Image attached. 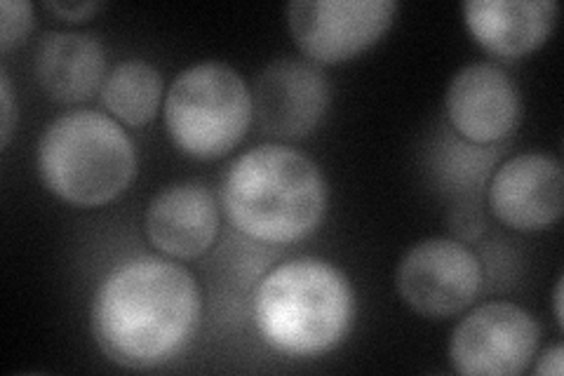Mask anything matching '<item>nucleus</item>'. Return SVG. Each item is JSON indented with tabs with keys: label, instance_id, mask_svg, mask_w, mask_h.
I'll return each mask as SVG.
<instances>
[{
	"label": "nucleus",
	"instance_id": "nucleus-1",
	"mask_svg": "<svg viewBox=\"0 0 564 376\" xmlns=\"http://www.w3.org/2000/svg\"><path fill=\"white\" fill-rule=\"evenodd\" d=\"M203 315L200 284L170 257L120 261L93 299V334L111 363L153 369L182 355Z\"/></svg>",
	"mask_w": 564,
	"mask_h": 376
},
{
	"label": "nucleus",
	"instance_id": "nucleus-2",
	"mask_svg": "<svg viewBox=\"0 0 564 376\" xmlns=\"http://www.w3.org/2000/svg\"><path fill=\"white\" fill-rule=\"evenodd\" d=\"M327 179L306 153L282 144L254 147L228 165L221 207L242 236L288 245L308 238L323 224Z\"/></svg>",
	"mask_w": 564,
	"mask_h": 376
},
{
	"label": "nucleus",
	"instance_id": "nucleus-3",
	"mask_svg": "<svg viewBox=\"0 0 564 376\" xmlns=\"http://www.w3.org/2000/svg\"><path fill=\"white\" fill-rule=\"evenodd\" d=\"M356 322V292L337 266L299 257L259 282L254 325L261 342L285 357H317L344 344Z\"/></svg>",
	"mask_w": 564,
	"mask_h": 376
},
{
	"label": "nucleus",
	"instance_id": "nucleus-4",
	"mask_svg": "<svg viewBox=\"0 0 564 376\" xmlns=\"http://www.w3.org/2000/svg\"><path fill=\"white\" fill-rule=\"evenodd\" d=\"M39 172L57 198L101 207L132 186L137 149L113 116L68 111L52 120L39 141Z\"/></svg>",
	"mask_w": 564,
	"mask_h": 376
},
{
	"label": "nucleus",
	"instance_id": "nucleus-5",
	"mask_svg": "<svg viewBox=\"0 0 564 376\" xmlns=\"http://www.w3.org/2000/svg\"><path fill=\"white\" fill-rule=\"evenodd\" d=\"M254 118L252 89L234 66L200 62L184 68L165 95V128L191 158L215 160L234 151Z\"/></svg>",
	"mask_w": 564,
	"mask_h": 376
},
{
	"label": "nucleus",
	"instance_id": "nucleus-6",
	"mask_svg": "<svg viewBox=\"0 0 564 376\" xmlns=\"http://www.w3.org/2000/svg\"><path fill=\"white\" fill-rule=\"evenodd\" d=\"M541 330L518 303L491 301L473 309L449 342V363L466 376H518L532 365Z\"/></svg>",
	"mask_w": 564,
	"mask_h": 376
},
{
	"label": "nucleus",
	"instance_id": "nucleus-7",
	"mask_svg": "<svg viewBox=\"0 0 564 376\" xmlns=\"http://www.w3.org/2000/svg\"><path fill=\"white\" fill-rule=\"evenodd\" d=\"M395 12L393 0H294L288 24L313 64H341L372 47L391 29Z\"/></svg>",
	"mask_w": 564,
	"mask_h": 376
},
{
	"label": "nucleus",
	"instance_id": "nucleus-8",
	"mask_svg": "<svg viewBox=\"0 0 564 376\" xmlns=\"http://www.w3.org/2000/svg\"><path fill=\"white\" fill-rule=\"evenodd\" d=\"M395 284L402 301L423 318L462 313L480 294L482 264L452 238L421 240L402 257Z\"/></svg>",
	"mask_w": 564,
	"mask_h": 376
},
{
	"label": "nucleus",
	"instance_id": "nucleus-9",
	"mask_svg": "<svg viewBox=\"0 0 564 376\" xmlns=\"http://www.w3.org/2000/svg\"><path fill=\"white\" fill-rule=\"evenodd\" d=\"M329 80L313 62L275 60L261 71L252 87L254 118L269 135L306 137L329 109Z\"/></svg>",
	"mask_w": 564,
	"mask_h": 376
},
{
	"label": "nucleus",
	"instance_id": "nucleus-10",
	"mask_svg": "<svg viewBox=\"0 0 564 376\" xmlns=\"http://www.w3.org/2000/svg\"><path fill=\"white\" fill-rule=\"evenodd\" d=\"M445 109L452 128L473 144H497L516 132L522 99L516 80L489 62L458 68L447 85Z\"/></svg>",
	"mask_w": 564,
	"mask_h": 376
},
{
	"label": "nucleus",
	"instance_id": "nucleus-11",
	"mask_svg": "<svg viewBox=\"0 0 564 376\" xmlns=\"http://www.w3.org/2000/svg\"><path fill=\"white\" fill-rule=\"evenodd\" d=\"M489 207L501 224L522 233L551 228L564 210L560 160L522 153L503 163L489 184Z\"/></svg>",
	"mask_w": 564,
	"mask_h": 376
},
{
	"label": "nucleus",
	"instance_id": "nucleus-12",
	"mask_svg": "<svg viewBox=\"0 0 564 376\" xmlns=\"http://www.w3.org/2000/svg\"><path fill=\"white\" fill-rule=\"evenodd\" d=\"M144 230L161 255L182 261L198 259L217 240L219 205L203 184H172L149 203Z\"/></svg>",
	"mask_w": 564,
	"mask_h": 376
},
{
	"label": "nucleus",
	"instance_id": "nucleus-13",
	"mask_svg": "<svg viewBox=\"0 0 564 376\" xmlns=\"http://www.w3.org/2000/svg\"><path fill=\"white\" fill-rule=\"evenodd\" d=\"M464 22L485 52L520 60L539 50L557 24L555 0H468Z\"/></svg>",
	"mask_w": 564,
	"mask_h": 376
},
{
	"label": "nucleus",
	"instance_id": "nucleus-14",
	"mask_svg": "<svg viewBox=\"0 0 564 376\" xmlns=\"http://www.w3.org/2000/svg\"><path fill=\"white\" fill-rule=\"evenodd\" d=\"M33 68L52 99L85 101L104 85L106 52L95 35L52 31L35 50Z\"/></svg>",
	"mask_w": 564,
	"mask_h": 376
},
{
	"label": "nucleus",
	"instance_id": "nucleus-15",
	"mask_svg": "<svg viewBox=\"0 0 564 376\" xmlns=\"http://www.w3.org/2000/svg\"><path fill=\"white\" fill-rule=\"evenodd\" d=\"M101 101L118 122L130 125V128H144L161 109V71L144 60L116 64L104 78Z\"/></svg>",
	"mask_w": 564,
	"mask_h": 376
},
{
	"label": "nucleus",
	"instance_id": "nucleus-16",
	"mask_svg": "<svg viewBox=\"0 0 564 376\" xmlns=\"http://www.w3.org/2000/svg\"><path fill=\"white\" fill-rule=\"evenodd\" d=\"M33 29V6L29 0H3L0 3V50L10 52L22 45Z\"/></svg>",
	"mask_w": 564,
	"mask_h": 376
},
{
	"label": "nucleus",
	"instance_id": "nucleus-17",
	"mask_svg": "<svg viewBox=\"0 0 564 376\" xmlns=\"http://www.w3.org/2000/svg\"><path fill=\"white\" fill-rule=\"evenodd\" d=\"M0 104H3V109H0V144H3V149H8L10 139H12V130H14L17 109H14L12 83H10L6 71L0 74Z\"/></svg>",
	"mask_w": 564,
	"mask_h": 376
},
{
	"label": "nucleus",
	"instance_id": "nucleus-18",
	"mask_svg": "<svg viewBox=\"0 0 564 376\" xmlns=\"http://www.w3.org/2000/svg\"><path fill=\"white\" fill-rule=\"evenodd\" d=\"M43 8L52 14L62 17L66 22H85L90 20L93 14H97L104 8V3H99V0H93V3H52V0H47Z\"/></svg>",
	"mask_w": 564,
	"mask_h": 376
},
{
	"label": "nucleus",
	"instance_id": "nucleus-19",
	"mask_svg": "<svg viewBox=\"0 0 564 376\" xmlns=\"http://www.w3.org/2000/svg\"><path fill=\"white\" fill-rule=\"evenodd\" d=\"M562 372H564V348H562V344L545 348L539 357L536 367H534V374H539V376H562Z\"/></svg>",
	"mask_w": 564,
	"mask_h": 376
},
{
	"label": "nucleus",
	"instance_id": "nucleus-20",
	"mask_svg": "<svg viewBox=\"0 0 564 376\" xmlns=\"http://www.w3.org/2000/svg\"><path fill=\"white\" fill-rule=\"evenodd\" d=\"M553 309H555V320H557V325L562 327V278L557 280V284H555V292H553Z\"/></svg>",
	"mask_w": 564,
	"mask_h": 376
}]
</instances>
